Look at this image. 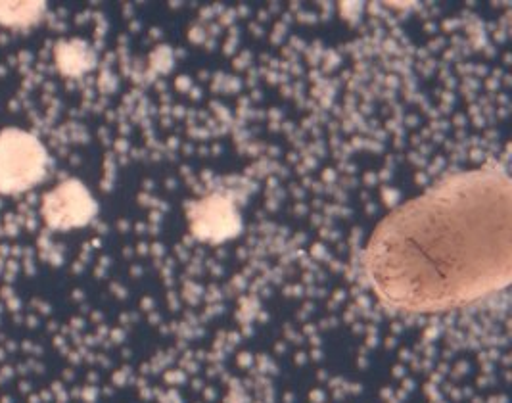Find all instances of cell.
Instances as JSON below:
<instances>
[{"label": "cell", "mask_w": 512, "mask_h": 403, "mask_svg": "<svg viewBox=\"0 0 512 403\" xmlns=\"http://www.w3.org/2000/svg\"><path fill=\"white\" fill-rule=\"evenodd\" d=\"M509 194L449 185L403 208L374 235L367 269L399 308L443 309L509 279Z\"/></svg>", "instance_id": "1"}, {"label": "cell", "mask_w": 512, "mask_h": 403, "mask_svg": "<svg viewBox=\"0 0 512 403\" xmlns=\"http://www.w3.org/2000/svg\"><path fill=\"white\" fill-rule=\"evenodd\" d=\"M47 158L37 137L16 127L4 129L0 133V192H20L39 183Z\"/></svg>", "instance_id": "2"}]
</instances>
